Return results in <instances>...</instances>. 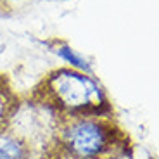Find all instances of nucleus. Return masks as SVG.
I'll return each instance as SVG.
<instances>
[{
	"label": "nucleus",
	"instance_id": "nucleus-4",
	"mask_svg": "<svg viewBox=\"0 0 159 159\" xmlns=\"http://www.w3.org/2000/svg\"><path fill=\"white\" fill-rule=\"evenodd\" d=\"M21 106H23L21 95L16 93L7 76L0 75V131L12 126Z\"/></svg>",
	"mask_w": 159,
	"mask_h": 159
},
{
	"label": "nucleus",
	"instance_id": "nucleus-1",
	"mask_svg": "<svg viewBox=\"0 0 159 159\" xmlns=\"http://www.w3.org/2000/svg\"><path fill=\"white\" fill-rule=\"evenodd\" d=\"M131 152V137L114 114L54 121L38 145V159H126Z\"/></svg>",
	"mask_w": 159,
	"mask_h": 159
},
{
	"label": "nucleus",
	"instance_id": "nucleus-2",
	"mask_svg": "<svg viewBox=\"0 0 159 159\" xmlns=\"http://www.w3.org/2000/svg\"><path fill=\"white\" fill-rule=\"evenodd\" d=\"M21 99L23 104L48 112L54 121L114 114L104 87L92 75L76 68H57L47 73Z\"/></svg>",
	"mask_w": 159,
	"mask_h": 159
},
{
	"label": "nucleus",
	"instance_id": "nucleus-3",
	"mask_svg": "<svg viewBox=\"0 0 159 159\" xmlns=\"http://www.w3.org/2000/svg\"><path fill=\"white\" fill-rule=\"evenodd\" d=\"M0 159H38V145L11 126L0 131Z\"/></svg>",
	"mask_w": 159,
	"mask_h": 159
}]
</instances>
